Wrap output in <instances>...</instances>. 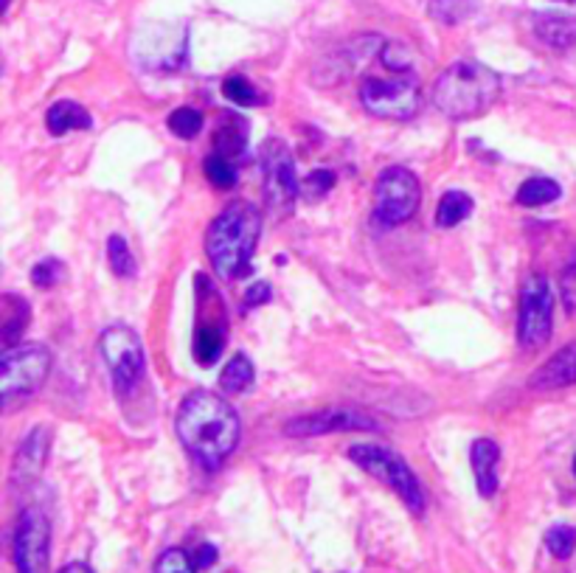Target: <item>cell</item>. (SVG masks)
<instances>
[{"mask_svg":"<svg viewBox=\"0 0 576 573\" xmlns=\"http://www.w3.org/2000/svg\"><path fill=\"white\" fill-rule=\"evenodd\" d=\"M175 430L180 445L205 470H220L225 458L240 445V416L220 394L212 390H192L180 402Z\"/></svg>","mask_w":576,"mask_h":573,"instance_id":"6da1fadb","label":"cell"},{"mask_svg":"<svg viewBox=\"0 0 576 573\" xmlns=\"http://www.w3.org/2000/svg\"><path fill=\"white\" fill-rule=\"evenodd\" d=\"M261 237V214L259 208L237 200L208 225L205 233V253L214 273L220 278H242L250 270V258L256 242Z\"/></svg>","mask_w":576,"mask_h":573,"instance_id":"7a4b0ae2","label":"cell"},{"mask_svg":"<svg viewBox=\"0 0 576 573\" xmlns=\"http://www.w3.org/2000/svg\"><path fill=\"white\" fill-rule=\"evenodd\" d=\"M501 96V76L481 62H453L433 85V104L441 116L467 121L484 116Z\"/></svg>","mask_w":576,"mask_h":573,"instance_id":"3957f363","label":"cell"},{"mask_svg":"<svg viewBox=\"0 0 576 573\" xmlns=\"http://www.w3.org/2000/svg\"><path fill=\"white\" fill-rule=\"evenodd\" d=\"M51 371V352L42 343H23L0 357V399L12 410L17 402L32 399Z\"/></svg>","mask_w":576,"mask_h":573,"instance_id":"277c9868","label":"cell"},{"mask_svg":"<svg viewBox=\"0 0 576 573\" xmlns=\"http://www.w3.org/2000/svg\"><path fill=\"white\" fill-rule=\"evenodd\" d=\"M349 461L357 464L360 470H365L369 475H374L377 481H382L385 486L394 489L413 514L425 512V503H428L425 489L397 450H391L385 445H352Z\"/></svg>","mask_w":576,"mask_h":573,"instance_id":"5b68a950","label":"cell"},{"mask_svg":"<svg viewBox=\"0 0 576 573\" xmlns=\"http://www.w3.org/2000/svg\"><path fill=\"white\" fill-rule=\"evenodd\" d=\"M99 349H101L104 362H108V371H110L116 394L129 397L144 382V371H146V357H144L141 337L129 326L116 324V326L101 332Z\"/></svg>","mask_w":576,"mask_h":573,"instance_id":"8992f818","label":"cell"},{"mask_svg":"<svg viewBox=\"0 0 576 573\" xmlns=\"http://www.w3.org/2000/svg\"><path fill=\"white\" fill-rule=\"evenodd\" d=\"M419 202H422V186L411 169L388 166L380 172L374 183V222L382 228H394L408 222Z\"/></svg>","mask_w":576,"mask_h":573,"instance_id":"52a82bcc","label":"cell"},{"mask_svg":"<svg viewBox=\"0 0 576 573\" xmlns=\"http://www.w3.org/2000/svg\"><path fill=\"white\" fill-rule=\"evenodd\" d=\"M360 101L363 108L369 110L377 118H413L422 108V88H419V80L405 70L397 80H377V76H369L360 85Z\"/></svg>","mask_w":576,"mask_h":573,"instance_id":"ba28073f","label":"cell"},{"mask_svg":"<svg viewBox=\"0 0 576 573\" xmlns=\"http://www.w3.org/2000/svg\"><path fill=\"white\" fill-rule=\"evenodd\" d=\"M554 329V296L552 284L543 273H532L520 290V315H517V343L534 352L548 343Z\"/></svg>","mask_w":576,"mask_h":573,"instance_id":"9c48e42d","label":"cell"},{"mask_svg":"<svg viewBox=\"0 0 576 573\" xmlns=\"http://www.w3.org/2000/svg\"><path fill=\"white\" fill-rule=\"evenodd\" d=\"M261 177H265V202L276 217H284L293 211V202L301 192L293 152L287 149L279 138L265 141L259 149Z\"/></svg>","mask_w":576,"mask_h":573,"instance_id":"30bf717a","label":"cell"},{"mask_svg":"<svg viewBox=\"0 0 576 573\" xmlns=\"http://www.w3.org/2000/svg\"><path fill=\"white\" fill-rule=\"evenodd\" d=\"M12 557L17 573H48L51 559V520L42 509H25L12 537Z\"/></svg>","mask_w":576,"mask_h":573,"instance_id":"8fae6325","label":"cell"},{"mask_svg":"<svg viewBox=\"0 0 576 573\" xmlns=\"http://www.w3.org/2000/svg\"><path fill=\"white\" fill-rule=\"evenodd\" d=\"M344 430H377V422L365 410H357V408H321L316 413L296 416V419L284 425V433L296 438L344 433Z\"/></svg>","mask_w":576,"mask_h":573,"instance_id":"7c38bea8","label":"cell"},{"mask_svg":"<svg viewBox=\"0 0 576 573\" xmlns=\"http://www.w3.org/2000/svg\"><path fill=\"white\" fill-rule=\"evenodd\" d=\"M568 385H576V341L548 357L529 377V388L534 390H557Z\"/></svg>","mask_w":576,"mask_h":573,"instance_id":"4fadbf2b","label":"cell"},{"mask_svg":"<svg viewBox=\"0 0 576 573\" xmlns=\"http://www.w3.org/2000/svg\"><path fill=\"white\" fill-rule=\"evenodd\" d=\"M48 445H51V430L48 427H34L29 436L23 438V445L17 447V456H14V464H12V475L14 481H23V478H34L45 461H48Z\"/></svg>","mask_w":576,"mask_h":573,"instance_id":"5bb4252c","label":"cell"},{"mask_svg":"<svg viewBox=\"0 0 576 573\" xmlns=\"http://www.w3.org/2000/svg\"><path fill=\"white\" fill-rule=\"evenodd\" d=\"M469 464L478 484L481 498H492L497 492V464H501V447L492 438H476L469 447Z\"/></svg>","mask_w":576,"mask_h":573,"instance_id":"9a60e30c","label":"cell"},{"mask_svg":"<svg viewBox=\"0 0 576 573\" xmlns=\"http://www.w3.org/2000/svg\"><path fill=\"white\" fill-rule=\"evenodd\" d=\"M534 34L554 51H565L576 45V17L562 12H540L534 17Z\"/></svg>","mask_w":576,"mask_h":573,"instance_id":"2e32d148","label":"cell"},{"mask_svg":"<svg viewBox=\"0 0 576 573\" xmlns=\"http://www.w3.org/2000/svg\"><path fill=\"white\" fill-rule=\"evenodd\" d=\"M45 127H48L51 136H65V133H73V129H90L93 118H90V113L82 108V104H76L71 99H62V101L51 104V108H48Z\"/></svg>","mask_w":576,"mask_h":573,"instance_id":"e0dca14e","label":"cell"},{"mask_svg":"<svg viewBox=\"0 0 576 573\" xmlns=\"http://www.w3.org/2000/svg\"><path fill=\"white\" fill-rule=\"evenodd\" d=\"M32 309L23 298L17 296H4V312H0V337H4V346L14 349L17 341L23 337L25 326H29Z\"/></svg>","mask_w":576,"mask_h":573,"instance_id":"ac0fdd59","label":"cell"},{"mask_svg":"<svg viewBox=\"0 0 576 573\" xmlns=\"http://www.w3.org/2000/svg\"><path fill=\"white\" fill-rule=\"evenodd\" d=\"M217 152L225 155V158H231V155H242L245 149V141H248V127L245 121L237 116V113H225L220 127H217Z\"/></svg>","mask_w":576,"mask_h":573,"instance_id":"d6986e66","label":"cell"},{"mask_svg":"<svg viewBox=\"0 0 576 573\" xmlns=\"http://www.w3.org/2000/svg\"><path fill=\"white\" fill-rule=\"evenodd\" d=\"M473 208H476V202L467 192H448L439 200L436 225L439 228H456L458 222H464L469 214H473Z\"/></svg>","mask_w":576,"mask_h":573,"instance_id":"ffe728a7","label":"cell"},{"mask_svg":"<svg viewBox=\"0 0 576 573\" xmlns=\"http://www.w3.org/2000/svg\"><path fill=\"white\" fill-rule=\"evenodd\" d=\"M222 343H225V332L220 324H200L194 334V357L200 366H214L222 354Z\"/></svg>","mask_w":576,"mask_h":573,"instance_id":"44dd1931","label":"cell"},{"mask_svg":"<svg viewBox=\"0 0 576 573\" xmlns=\"http://www.w3.org/2000/svg\"><path fill=\"white\" fill-rule=\"evenodd\" d=\"M562 189L557 180L552 177H529L526 183H523L515 194V200L520 205H526V208H537V205H548V202H554L560 200Z\"/></svg>","mask_w":576,"mask_h":573,"instance_id":"7402d4cb","label":"cell"},{"mask_svg":"<svg viewBox=\"0 0 576 573\" xmlns=\"http://www.w3.org/2000/svg\"><path fill=\"white\" fill-rule=\"evenodd\" d=\"M253 362L248 354H233L228 362H225V369L220 374V388L225 390V394H242L245 388L253 385Z\"/></svg>","mask_w":576,"mask_h":573,"instance_id":"603a6c76","label":"cell"},{"mask_svg":"<svg viewBox=\"0 0 576 573\" xmlns=\"http://www.w3.org/2000/svg\"><path fill=\"white\" fill-rule=\"evenodd\" d=\"M481 9V0H430L428 14L444 25H458L469 17H476Z\"/></svg>","mask_w":576,"mask_h":573,"instance_id":"cb8c5ba5","label":"cell"},{"mask_svg":"<svg viewBox=\"0 0 576 573\" xmlns=\"http://www.w3.org/2000/svg\"><path fill=\"white\" fill-rule=\"evenodd\" d=\"M108 265L118 278H133L138 270L133 253H129V245L124 242V237H118V233H113L108 240Z\"/></svg>","mask_w":576,"mask_h":573,"instance_id":"d4e9b609","label":"cell"},{"mask_svg":"<svg viewBox=\"0 0 576 573\" xmlns=\"http://www.w3.org/2000/svg\"><path fill=\"white\" fill-rule=\"evenodd\" d=\"M203 169H205V177L212 180L217 189H233V186H237V169H233L231 158H225V155L212 152L203 161Z\"/></svg>","mask_w":576,"mask_h":573,"instance_id":"484cf974","label":"cell"},{"mask_svg":"<svg viewBox=\"0 0 576 573\" xmlns=\"http://www.w3.org/2000/svg\"><path fill=\"white\" fill-rule=\"evenodd\" d=\"M545 549H548V554L557 557V559L573 557V551H576V529L565 526V523L552 526L545 531Z\"/></svg>","mask_w":576,"mask_h":573,"instance_id":"4316f807","label":"cell"},{"mask_svg":"<svg viewBox=\"0 0 576 573\" xmlns=\"http://www.w3.org/2000/svg\"><path fill=\"white\" fill-rule=\"evenodd\" d=\"M222 93H225L228 101L240 104V108H259L261 104L259 90L248 80H242V76H228V80L222 82Z\"/></svg>","mask_w":576,"mask_h":573,"instance_id":"83f0119b","label":"cell"},{"mask_svg":"<svg viewBox=\"0 0 576 573\" xmlns=\"http://www.w3.org/2000/svg\"><path fill=\"white\" fill-rule=\"evenodd\" d=\"M169 129H172V136L177 138H197V133L203 129V116L192 108H180L169 116Z\"/></svg>","mask_w":576,"mask_h":573,"instance_id":"f1b7e54d","label":"cell"},{"mask_svg":"<svg viewBox=\"0 0 576 573\" xmlns=\"http://www.w3.org/2000/svg\"><path fill=\"white\" fill-rule=\"evenodd\" d=\"M62 276H65V268H62V262H57V258H42V262H37L32 268V284L37 290H51L54 284H60Z\"/></svg>","mask_w":576,"mask_h":573,"instance_id":"f546056e","label":"cell"},{"mask_svg":"<svg viewBox=\"0 0 576 573\" xmlns=\"http://www.w3.org/2000/svg\"><path fill=\"white\" fill-rule=\"evenodd\" d=\"M155 573H197V565L189 559L186 551L169 549L158 557V562H155Z\"/></svg>","mask_w":576,"mask_h":573,"instance_id":"4dcf8cb0","label":"cell"},{"mask_svg":"<svg viewBox=\"0 0 576 573\" xmlns=\"http://www.w3.org/2000/svg\"><path fill=\"white\" fill-rule=\"evenodd\" d=\"M332 186H335V174L329 169H316L304 180V194H307V200H318V197L329 194Z\"/></svg>","mask_w":576,"mask_h":573,"instance_id":"1f68e13d","label":"cell"},{"mask_svg":"<svg viewBox=\"0 0 576 573\" xmlns=\"http://www.w3.org/2000/svg\"><path fill=\"white\" fill-rule=\"evenodd\" d=\"M270 298H273V286L268 281H256L245 293V309H256L261 304H268Z\"/></svg>","mask_w":576,"mask_h":573,"instance_id":"d6a6232c","label":"cell"},{"mask_svg":"<svg viewBox=\"0 0 576 573\" xmlns=\"http://www.w3.org/2000/svg\"><path fill=\"white\" fill-rule=\"evenodd\" d=\"M217 549L212 542H200L197 545V551H194V565H197V570H208L214 562H217Z\"/></svg>","mask_w":576,"mask_h":573,"instance_id":"836d02e7","label":"cell"},{"mask_svg":"<svg viewBox=\"0 0 576 573\" xmlns=\"http://www.w3.org/2000/svg\"><path fill=\"white\" fill-rule=\"evenodd\" d=\"M60 573H96L88 562H68Z\"/></svg>","mask_w":576,"mask_h":573,"instance_id":"e575fe53","label":"cell"},{"mask_svg":"<svg viewBox=\"0 0 576 573\" xmlns=\"http://www.w3.org/2000/svg\"><path fill=\"white\" fill-rule=\"evenodd\" d=\"M571 278H576V250L571 253V258H568V268H565V281H571Z\"/></svg>","mask_w":576,"mask_h":573,"instance_id":"d590c367","label":"cell"},{"mask_svg":"<svg viewBox=\"0 0 576 573\" xmlns=\"http://www.w3.org/2000/svg\"><path fill=\"white\" fill-rule=\"evenodd\" d=\"M573 475H576V458H573Z\"/></svg>","mask_w":576,"mask_h":573,"instance_id":"8d00e7d4","label":"cell"},{"mask_svg":"<svg viewBox=\"0 0 576 573\" xmlns=\"http://www.w3.org/2000/svg\"><path fill=\"white\" fill-rule=\"evenodd\" d=\"M9 6H12V0H6V9H9Z\"/></svg>","mask_w":576,"mask_h":573,"instance_id":"74e56055","label":"cell"}]
</instances>
